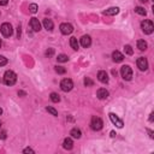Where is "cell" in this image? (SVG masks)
<instances>
[{
  "mask_svg": "<svg viewBox=\"0 0 154 154\" xmlns=\"http://www.w3.org/2000/svg\"><path fill=\"white\" fill-rule=\"evenodd\" d=\"M16 82H17V75L13 71L7 70L4 75V83L6 85H13Z\"/></svg>",
  "mask_w": 154,
  "mask_h": 154,
  "instance_id": "cell-1",
  "label": "cell"
},
{
  "mask_svg": "<svg viewBox=\"0 0 154 154\" xmlns=\"http://www.w3.org/2000/svg\"><path fill=\"white\" fill-rule=\"evenodd\" d=\"M141 28H142V31H143L145 34H148V35L154 31V24L151 19H145L141 23Z\"/></svg>",
  "mask_w": 154,
  "mask_h": 154,
  "instance_id": "cell-2",
  "label": "cell"
},
{
  "mask_svg": "<svg viewBox=\"0 0 154 154\" xmlns=\"http://www.w3.org/2000/svg\"><path fill=\"white\" fill-rule=\"evenodd\" d=\"M102 125H104V123H102V119H101V118L96 117V116L92 117V122H90V128H92L93 130H95V131L101 130Z\"/></svg>",
  "mask_w": 154,
  "mask_h": 154,
  "instance_id": "cell-3",
  "label": "cell"
},
{
  "mask_svg": "<svg viewBox=\"0 0 154 154\" xmlns=\"http://www.w3.org/2000/svg\"><path fill=\"white\" fill-rule=\"evenodd\" d=\"M121 73L125 81H130L131 77H133V70H131V67L129 65H123L121 69Z\"/></svg>",
  "mask_w": 154,
  "mask_h": 154,
  "instance_id": "cell-4",
  "label": "cell"
},
{
  "mask_svg": "<svg viewBox=\"0 0 154 154\" xmlns=\"http://www.w3.org/2000/svg\"><path fill=\"white\" fill-rule=\"evenodd\" d=\"M60 88L63 92H70V90L73 88V82L70 78H64L60 82Z\"/></svg>",
  "mask_w": 154,
  "mask_h": 154,
  "instance_id": "cell-5",
  "label": "cell"
},
{
  "mask_svg": "<svg viewBox=\"0 0 154 154\" xmlns=\"http://www.w3.org/2000/svg\"><path fill=\"white\" fill-rule=\"evenodd\" d=\"M0 30H1V34L5 36V37H10L11 35L13 34V29H12V25L10 23H4L0 28Z\"/></svg>",
  "mask_w": 154,
  "mask_h": 154,
  "instance_id": "cell-6",
  "label": "cell"
},
{
  "mask_svg": "<svg viewBox=\"0 0 154 154\" xmlns=\"http://www.w3.org/2000/svg\"><path fill=\"white\" fill-rule=\"evenodd\" d=\"M59 29L61 31V34H64V35H69L73 31V27L70 24V23H61Z\"/></svg>",
  "mask_w": 154,
  "mask_h": 154,
  "instance_id": "cell-7",
  "label": "cell"
},
{
  "mask_svg": "<svg viewBox=\"0 0 154 154\" xmlns=\"http://www.w3.org/2000/svg\"><path fill=\"white\" fill-rule=\"evenodd\" d=\"M108 117H110L111 122H112L113 124H115L117 128H119V129H122V128H123V125H124L123 121H122V119H119V118L115 115V113H110V115H108Z\"/></svg>",
  "mask_w": 154,
  "mask_h": 154,
  "instance_id": "cell-8",
  "label": "cell"
},
{
  "mask_svg": "<svg viewBox=\"0 0 154 154\" xmlns=\"http://www.w3.org/2000/svg\"><path fill=\"white\" fill-rule=\"evenodd\" d=\"M136 64H137V67L141 71H146L148 69V61H147L146 58H143V57L139 58L137 61H136Z\"/></svg>",
  "mask_w": 154,
  "mask_h": 154,
  "instance_id": "cell-9",
  "label": "cell"
},
{
  "mask_svg": "<svg viewBox=\"0 0 154 154\" xmlns=\"http://www.w3.org/2000/svg\"><path fill=\"white\" fill-rule=\"evenodd\" d=\"M30 28L34 30V31H40L41 30V23L39 22L37 18H35V17H33V18L30 19Z\"/></svg>",
  "mask_w": 154,
  "mask_h": 154,
  "instance_id": "cell-10",
  "label": "cell"
},
{
  "mask_svg": "<svg viewBox=\"0 0 154 154\" xmlns=\"http://www.w3.org/2000/svg\"><path fill=\"white\" fill-rule=\"evenodd\" d=\"M81 45H82V47L88 48L90 45H92V39H90V36L89 35H83L81 37Z\"/></svg>",
  "mask_w": 154,
  "mask_h": 154,
  "instance_id": "cell-11",
  "label": "cell"
},
{
  "mask_svg": "<svg viewBox=\"0 0 154 154\" xmlns=\"http://www.w3.org/2000/svg\"><path fill=\"white\" fill-rule=\"evenodd\" d=\"M43 27H45V29H46V30L52 31V30H53V28H54V24H53L52 19L45 18V19H43Z\"/></svg>",
  "mask_w": 154,
  "mask_h": 154,
  "instance_id": "cell-12",
  "label": "cell"
},
{
  "mask_svg": "<svg viewBox=\"0 0 154 154\" xmlns=\"http://www.w3.org/2000/svg\"><path fill=\"white\" fill-rule=\"evenodd\" d=\"M112 58H113V61H116V63H121L123 61L124 59V55L119 52V51H115V52L112 53Z\"/></svg>",
  "mask_w": 154,
  "mask_h": 154,
  "instance_id": "cell-13",
  "label": "cell"
},
{
  "mask_svg": "<svg viewBox=\"0 0 154 154\" xmlns=\"http://www.w3.org/2000/svg\"><path fill=\"white\" fill-rule=\"evenodd\" d=\"M96 96L100 99V100H104V99H107L108 98V92L105 89V88H100L96 93Z\"/></svg>",
  "mask_w": 154,
  "mask_h": 154,
  "instance_id": "cell-14",
  "label": "cell"
},
{
  "mask_svg": "<svg viewBox=\"0 0 154 154\" xmlns=\"http://www.w3.org/2000/svg\"><path fill=\"white\" fill-rule=\"evenodd\" d=\"M98 79L102 83H107L108 82V75L106 71H99L98 73Z\"/></svg>",
  "mask_w": 154,
  "mask_h": 154,
  "instance_id": "cell-15",
  "label": "cell"
},
{
  "mask_svg": "<svg viewBox=\"0 0 154 154\" xmlns=\"http://www.w3.org/2000/svg\"><path fill=\"white\" fill-rule=\"evenodd\" d=\"M117 13H119V7H110L104 11V15L106 16H116Z\"/></svg>",
  "mask_w": 154,
  "mask_h": 154,
  "instance_id": "cell-16",
  "label": "cell"
},
{
  "mask_svg": "<svg viewBox=\"0 0 154 154\" xmlns=\"http://www.w3.org/2000/svg\"><path fill=\"white\" fill-rule=\"evenodd\" d=\"M63 147L65 148V149H67V151H70V149H72V147H73V142H72V140L71 139H65L64 140V142H63Z\"/></svg>",
  "mask_w": 154,
  "mask_h": 154,
  "instance_id": "cell-17",
  "label": "cell"
},
{
  "mask_svg": "<svg viewBox=\"0 0 154 154\" xmlns=\"http://www.w3.org/2000/svg\"><path fill=\"white\" fill-rule=\"evenodd\" d=\"M70 46H71L72 49H75V51H78L79 49V42L77 41L76 37H71L70 39Z\"/></svg>",
  "mask_w": 154,
  "mask_h": 154,
  "instance_id": "cell-18",
  "label": "cell"
},
{
  "mask_svg": "<svg viewBox=\"0 0 154 154\" xmlns=\"http://www.w3.org/2000/svg\"><path fill=\"white\" fill-rule=\"evenodd\" d=\"M70 135L72 136L73 139H79V137H81V135H82V133H81V130H79V129L73 128V129L70 131Z\"/></svg>",
  "mask_w": 154,
  "mask_h": 154,
  "instance_id": "cell-19",
  "label": "cell"
},
{
  "mask_svg": "<svg viewBox=\"0 0 154 154\" xmlns=\"http://www.w3.org/2000/svg\"><path fill=\"white\" fill-rule=\"evenodd\" d=\"M147 42L145 41V40H139L137 41V48L140 49V51H146L147 49Z\"/></svg>",
  "mask_w": 154,
  "mask_h": 154,
  "instance_id": "cell-20",
  "label": "cell"
},
{
  "mask_svg": "<svg viewBox=\"0 0 154 154\" xmlns=\"http://www.w3.org/2000/svg\"><path fill=\"white\" fill-rule=\"evenodd\" d=\"M46 111H47V112H49L51 115L54 116V117L58 116V111H57L55 108H54V107H52V106H47V107H46Z\"/></svg>",
  "mask_w": 154,
  "mask_h": 154,
  "instance_id": "cell-21",
  "label": "cell"
},
{
  "mask_svg": "<svg viewBox=\"0 0 154 154\" xmlns=\"http://www.w3.org/2000/svg\"><path fill=\"white\" fill-rule=\"evenodd\" d=\"M57 60H58L59 63H66L67 60H69V57L65 55V54H59L58 58H57Z\"/></svg>",
  "mask_w": 154,
  "mask_h": 154,
  "instance_id": "cell-22",
  "label": "cell"
},
{
  "mask_svg": "<svg viewBox=\"0 0 154 154\" xmlns=\"http://www.w3.org/2000/svg\"><path fill=\"white\" fill-rule=\"evenodd\" d=\"M54 70H55V72H58L59 75H64V73L66 72V69H65V67H63V66H58V65H57V66L54 67Z\"/></svg>",
  "mask_w": 154,
  "mask_h": 154,
  "instance_id": "cell-23",
  "label": "cell"
},
{
  "mask_svg": "<svg viewBox=\"0 0 154 154\" xmlns=\"http://www.w3.org/2000/svg\"><path fill=\"white\" fill-rule=\"evenodd\" d=\"M135 12H136V13H139V15H141V16H146V15H147L146 10H145L143 7H140V6L135 7Z\"/></svg>",
  "mask_w": 154,
  "mask_h": 154,
  "instance_id": "cell-24",
  "label": "cell"
},
{
  "mask_svg": "<svg viewBox=\"0 0 154 154\" xmlns=\"http://www.w3.org/2000/svg\"><path fill=\"white\" fill-rule=\"evenodd\" d=\"M49 98H51V100H52L53 102H59V101H60V96L57 94V93H52Z\"/></svg>",
  "mask_w": 154,
  "mask_h": 154,
  "instance_id": "cell-25",
  "label": "cell"
},
{
  "mask_svg": "<svg viewBox=\"0 0 154 154\" xmlns=\"http://www.w3.org/2000/svg\"><path fill=\"white\" fill-rule=\"evenodd\" d=\"M84 85H85V87H93V85H94L93 79H90L89 77H85L84 78Z\"/></svg>",
  "mask_w": 154,
  "mask_h": 154,
  "instance_id": "cell-26",
  "label": "cell"
},
{
  "mask_svg": "<svg viewBox=\"0 0 154 154\" xmlns=\"http://www.w3.org/2000/svg\"><path fill=\"white\" fill-rule=\"evenodd\" d=\"M37 9H39V7H37L36 4H30V5H29V11H30L31 13H36V12H37Z\"/></svg>",
  "mask_w": 154,
  "mask_h": 154,
  "instance_id": "cell-27",
  "label": "cell"
},
{
  "mask_svg": "<svg viewBox=\"0 0 154 154\" xmlns=\"http://www.w3.org/2000/svg\"><path fill=\"white\" fill-rule=\"evenodd\" d=\"M124 51H125V53L129 54V55H133L134 54V51H133V48H131V46H129V45L124 46Z\"/></svg>",
  "mask_w": 154,
  "mask_h": 154,
  "instance_id": "cell-28",
  "label": "cell"
},
{
  "mask_svg": "<svg viewBox=\"0 0 154 154\" xmlns=\"http://www.w3.org/2000/svg\"><path fill=\"white\" fill-rule=\"evenodd\" d=\"M45 54H46L47 58H51V57H52V55L54 54V49H53V48H48V49L46 51V53H45Z\"/></svg>",
  "mask_w": 154,
  "mask_h": 154,
  "instance_id": "cell-29",
  "label": "cell"
},
{
  "mask_svg": "<svg viewBox=\"0 0 154 154\" xmlns=\"http://www.w3.org/2000/svg\"><path fill=\"white\" fill-rule=\"evenodd\" d=\"M6 64H7V59L5 58V57L0 55V66H4V65H6Z\"/></svg>",
  "mask_w": 154,
  "mask_h": 154,
  "instance_id": "cell-30",
  "label": "cell"
},
{
  "mask_svg": "<svg viewBox=\"0 0 154 154\" xmlns=\"http://www.w3.org/2000/svg\"><path fill=\"white\" fill-rule=\"evenodd\" d=\"M21 34H22V28H21V25H18V28H17V37H21Z\"/></svg>",
  "mask_w": 154,
  "mask_h": 154,
  "instance_id": "cell-31",
  "label": "cell"
},
{
  "mask_svg": "<svg viewBox=\"0 0 154 154\" xmlns=\"http://www.w3.org/2000/svg\"><path fill=\"white\" fill-rule=\"evenodd\" d=\"M0 139L1 140L6 139V131H1V133H0Z\"/></svg>",
  "mask_w": 154,
  "mask_h": 154,
  "instance_id": "cell-32",
  "label": "cell"
},
{
  "mask_svg": "<svg viewBox=\"0 0 154 154\" xmlns=\"http://www.w3.org/2000/svg\"><path fill=\"white\" fill-rule=\"evenodd\" d=\"M23 153H35V152H34V149H31V148L28 147V148H25V149L23 151Z\"/></svg>",
  "mask_w": 154,
  "mask_h": 154,
  "instance_id": "cell-33",
  "label": "cell"
},
{
  "mask_svg": "<svg viewBox=\"0 0 154 154\" xmlns=\"http://www.w3.org/2000/svg\"><path fill=\"white\" fill-rule=\"evenodd\" d=\"M9 0H0V6H5V5H7Z\"/></svg>",
  "mask_w": 154,
  "mask_h": 154,
  "instance_id": "cell-34",
  "label": "cell"
},
{
  "mask_svg": "<svg viewBox=\"0 0 154 154\" xmlns=\"http://www.w3.org/2000/svg\"><path fill=\"white\" fill-rule=\"evenodd\" d=\"M148 133H149V136L153 139V131H152V130H148Z\"/></svg>",
  "mask_w": 154,
  "mask_h": 154,
  "instance_id": "cell-35",
  "label": "cell"
},
{
  "mask_svg": "<svg viewBox=\"0 0 154 154\" xmlns=\"http://www.w3.org/2000/svg\"><path fill=\"white\" fill-rule=\"evenodd\" d=\"M117 134L115 133V131H111V136H112V137H115V136H116Z\"/></svg>",
  "mask_w": 154,
  "mask_h": 154,
  "instance_id": "cell-36",
  "label": "cell"
},
{
  "mask_svg": "<svg viewBox=\"0 0 154 154\" xmlns=\"http://www.w3.org/2000/svg\"><path fill=\"white\" fill-rule=\"evenodd\" d=\"M149 121L153 122V113H151V117H149Z\"/></svg>",
  "mask_w": 154,
  "mask_h": 154,
  "instance_id": "cell-37",
  "label": "cell"
},
{
  "mask_svg": "<svg viewBox=\"0 0 154 154\" xmlns=\"http://www.w3.org/2000/svg\"><path fill=\"white\" fill-rule=\"evenodd\" d=\"M18 95H25L24 92H18Z\"/></svg>",
  "mask_w": 154,
  "mask_h": 154,
  "instance_id": "cell-38",
  "label": "cell"
},
{
  "mask_svg": "<svg viewBox=\"0 0 154 154\" xmlns=\"http://www.w3.org/2000/svg\"><path fill=\"white\" fill-rule=\"evenodd\" d=\"M140 1H141V3H145V4H146V3L148 1V0H140Z\"/></svg>",
  "mask_w": 154,
  "mask_h": 154,
  "instance_id": "cell-39",
  "label": "cell"
},
{
  "mask_svg": "<svg viewBox=\"0 0 154 154\" xmlns=\"http://www.w3.org/2000/svg\"><path fill=\"white\" fill-rule=\"evenodd\" d=\"M1 113H3V110H1V108H0V116H1Z\"/></svg>",
  "mask_w": 154,
  "mask_h": 154,
  "instance_id": "cell-40",
  "label": "cell"
},
{
  "mask_svg": "<svg viewBox=\"0 0 154 154\" xmlns=\"http://www.w3.org/2000/svg\"><path fill=\"white\" fill-rule=\"evenodd\" d=\"M0 47H1V39H0Z\"/></svg>",
  "mask_w": 154,
  "mask_h": 154,
  "instance_id": "cell-41",
  "label": "cell"
},
{
  "mask_svg": "<svg viewBox=\"0 0 154 154\" xmlns=\"http://www.w3.org/2000/svg\"><path fill=\"white\" fill-rule=\"evenodd\" d=\"M0 127H1V122H0Z\"/></svg>",
  "mask_w": 154,
  "mask_h": 154,
  "instance_id": "cell-42",
  "label": "cell"
}]
</instances>
